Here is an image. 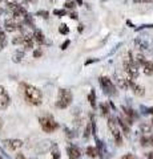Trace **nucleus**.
I'll return each instance as SVG.
<instances>
[{"mask_svg": "<svg viewBox=\"0 0 153 159\" xmlns=\"http://www.w3.org/2000/svg\"><path fill=\"white\" fill-rule=\"evenodd\" d=\"M23 56H24V53H23L22 51L16 52V54L13 56V61H15V62H20V61H22V58H23Z\"/></svg>", "mask_w": 153, "mask_h": 159, "instance_id": "nucleus-18", "label": "nucleus"}, {"mask_svg": "<svg viewBox=\"0 0 153 159\" xmlns=\"http://www.w3.org/2000/svg\"><path fill=\"white\" fill-rule=\"evenodd\" d=\"M37 15H39V16H41V17H48V12L47 11H39L37 12Z\"/></svg>", "mask_w": 153, "mask_h": 159, "instance_id": "nucleus-27", "label": "nucleus"}, {"mask_svg": "<svg viewBox=\"0 0 153 159\" xmlns=\"http://www.w3.org/2000/svg\"><path fill=\"white\" fill-rule=\"evenodd\" d=\"M77 31H79V32H83V31H84V25H83V24H80V25H79Z\"/></svg>", "mask_w": 153, "mask_h": 159, "instance_id": "nucleus-32", "label": "nucleus"}, {"mask_svg": "<svg viewBox=\"0 0 153 159\" xmlns=\"http://www.w3.org/2000/svg\"><path fill=\"white\" fill-rule=\"evenodd\" d=\"M100 109H101V114H103V116H108V113H109V109H108L107 103H101Z\"/></svg>", "mask_w": 153, "mask_h": 159, "instance_id": "nucleus-19", "label": "nucleus"}, {"mask_svg": "<svg viewBox=\"0 0 153 159\" xmlns=\"http://www.w3.org/2000/svg\"><path fill=\"white\" fill-rule=\"evenodd\" d=\"M108 127H109V130H111L112 135H113V139L116 141V143H117V145H121V142H122V134L120 131V129H118V125H117L116 119L113 118V117L108 118Z\"/></svg>", "mask_w": 153, "mask_h": 159, "instance_id": "nucleus-5", "label": "nucleus"}, {"mask_svg": "<svg viewBox=\"0 0 153 159\" xmlns=\"http://www.w3.org/2000/svg\"><path fill=\"white\" fill-rule=\"evenodd\" d=\"M148 159H153V151L148 154Z\"/></svg>", "mask_w": 153, "mask_h": 159, "instance_id": "nucleus-34", "label": "nucleus"}, {"mask_svg": "<svg viewBox=\"0 0 153 159\" xmlns=\"http://www.w3.org/2000/svg\"><path fill=\"white\" fill-rule=\"evenodd\" d=\"M2 126H3V121H2V118H0V129H2Z\"/></svg>", "mask_w": 153, "mask_h": 159, "instance_id": "nucleus-36", "label": "nucleus"}, {"mask_svg": "<svg viewBox=\"0 0 153 159\" xmlns=\"http://www.w3.org/2000/svg\"><path fill=\"white\" fill-rule=\"evenodd\" d=\"M53 13L61 17V16H64V15H65V11H64V9H55V11H53Z\"/></svg>", "mask_w": 153, "mask_h": 159, "instance_id": "nucleus-23", "label": "nucleus"}, {"mask_svg": "<svg viewBox=\"0 0 153 159\" xmlns=\"http://www.w3.org/2000/svg\"><path fill=\"white\" fill-rule=\"evenodd\" d=\"M32 39H33V41H36L37 44H40V45L45 43V37H44V34L40 29H35V32L32 34Z\"/></svg>", "mask_w": 153, "mask_h": 159, "instance_id": "nucleus-12", "label": "nucleus"}, {"mask_svg": "<svg viewBox=\"0 0 153 159\" xmlns=\"http://www.w3.org/2000/svg\"><path fill=\"white\" fill-rule=\"evenodd\" d=\"M3 145L6 146L8 150L16 151V150H19V148L23 147V141H22V139H12V138L11 139H4Z\"/></svg>", "mask_w": 153, "mask_h": 159, "instance_id": "nucleus-7", "label": "nucleus"}, {"mask_svg": "<svg viewBox=\"0 0 153 159\" xmlns=\"http://www.w3.org/2000/svg\"><path fill=\"white\" fill-rule=\"evenodd\" d=\"M142 68H144V73L148 76L153 74V61H145L142 64Z\"/></svg>", "mask_w": 153, "mask_h": 159, "instance_id": "nucleus-13", "label": "nucleus"}, {"mask_svg": "<svg viewBox=\"0 0 153 159\" xmlns=\"http://www.w3.org/2000/svg\"><path fill=\"white\" fill-rule=\"evenodd\" d=\"M59 32L63 33V34H67L68 32H69V28H68V27L65 25V24H61L60 28H59Z\"/></svg>", "mask_w": 153, "mask_h": 159, "instance_id": "nucleus-20", "label": "nucleus"}, {"mask_svg": "<svg viewBox=\"0 0 153 159\" xmlns=\"http://www.w3.org/2000/svg\"><path fill=\"white\" fill-rule=\"evenodd\" d=\"M52 155H51V159H60V151H59V148L56 145L52 146Z\"/></svg>", "mask_w": 153, "mask_h": 159, "instance_id": "nucleus-17", "label": "nucleus"}, {"mask_svg": "<svg viewBox=\"0 0 153 159\" xmlns=\"http://www.w3.org/2000/svg\"><path fill=\"white\" fill-rule=\"evenodd\" d=\"M97 150H96V147H92V146H88L87 147V155L88 157H91V158H96L97 157Z\"/></svg>", "mask_w": 153, "mask_h": 159, "instance_id": "nucleus-15", "label": "nucleus"}, {"mask_svg": "<svg viewBox=\"0 0 153 159\" xmlns=\"http://www.w3.org/2000/svg\"><path fill=\"white\" fill-rule=\"evenodd\" d=\"M0 12H2V9H0Z\"/></svg>", "mask_w": 153, "mask_h": 159, "instance_id": "nucleus-38", "label": "nucleus"}, {"mask_svg": "<svg viewBox=\"0 0 153 159\" xmlns=\"http://www.w3.org/2000/svg\"><path fill=\"white\" fill-rule=\"evenodd\" d=\"M72 93L68 90V89H59L57 93V101H56V106L59 109H67L71 105L72 102Z\"/></svg>", "mask_w": 153, "mask_h": 159, "instance_id": "nucleus-2", "label": "nucleus"}, {"mask_svg": "<svg viewBox=\"0 0 153 159\" xmlns=\"http://www.w3.org/2000/svg\"><path fill=\"white\" fill-rule=\"evenodd\" d=\"M65 8L73 9V8H75V3H73V2H67V3H65Z\"/></svg>", "mask_w": 153, "mask_h": 159, "instance_id": "nucleus-25", "label": "nucleus"}, {"mask_svg": "<svg viewBox=\"0 0 153 159\" xmlns=\"http://www.w3.org/2000/svg\"><path fill=\"white\" fill-rule=\"evenodd\" d=\"M16 159H27L26 157H24V154H22V152H19V154H16Z\"/></svg>", "mask_w": 153, "mask_h": 159, "instance_id": "nucleus-29", "label": "nucleus"}, {"mask_svg": "<svg viewBox=\"0 0 153 159\" xmlns=\"http://www.w3.org/2000/svg\"><path fill=\"white\" fill-rule=\"evenodd\" d=\"M122 159H136V157L132 155V154H127V155L122 157Z\"/></svg>", "mask_w": 153, "mask_h": 159, "instance_id": "nucleus-28", "label": "nucleus"}, {"mask_svg": "<svg viewBox=\"0 0 153 159\" xmlns=\"http://www.w3.org/2000/svg\"><path fill=\"white\" fill-rule=\"evenodd\" d=\"M140 129H141V130L144 131V133H149V131H151V126H149V125H144V123H142V125L140 126Z\"/></svg>", "mask_w": 153, "mask_h": 159, "instance_id": "nucleus-22", "label": "nucleus"}, {"mask_svg": "<svg viewBox=\"0 0 153 159\" xmlns=\"http://www.w3.org/2000/svg\"><path fill=\"white\" fill-rule=\"evenodd\" d=\"M19 25H20V24H17L16 20H15L13 17L7 19L6 21H4V29H6L7 32H15L19 28Z\"/></svg>", "mask_w": 153, "mask_h": 159, "instance_id": "nucleus-10", "label": "nucleus"}, {"mask_svg": "<svg viewBox=\"0 0 153 159\" xmlns=\"http://www.w3.org/2000/svg\"><path fill=\"white\" fill-rule=\"evenodd\" d=\"M22 89H23V94L24 98L28 103H31L33 106H39L43 102V93L39 88L29 85V84H22Z\"/></svg>", "mask_w": 153, "mask_h": 159, "instance_id": "nucleus-1", "label": "nucleus"}, {"mask_svg": "<svg viewBox=\"0 0 153 159\" xmlns=\"http://www.w3.org/2000/svg\"><path fill=\"white\" fill-rule=\"evenodd\" d=\"M128 86L132 88V90H133V93H135L136 96H144L145 94V89L142 88L141 85H139V84H136L133 80L128 78Z\"/></svg>", "mask_w": 153, "mask_h": 159, "instance_id": "nucleus-9", "label": "nucleus"}, {"mask_svg": "<svg viewBox=\"0 0 153 159\" xmlns=\"http://www.w3.org/2000/svg\"><path fill=\"white\" fill-rule=\"evenodd\" d=\"M135 43H136V45H139L140 49H142V51H144V49H148V47H149L148 45V43L145 41V40H142V39H137Z\"/></svg>", "mask_w": 153, "mask_h": 159, "instance_id": "nucleus-16", "label": "nucleus"}, {"mask_svg": "<svg viewBox=\"0 0 153 159\" xmlns=\"http://www.w3.org/2000/svg\"><path fill=\"white\" fill-rule=\"evenodd\" d=\"M39 122H40V126L45 133H53L59 127V123L55 121V118L52 116H49V114L41 116L39 118Z\"/></svg>", "mask_w": 153, "mask_h": 159, "instance_id": "nucleus-3", "label": "nucleus"}, {"mask_svg": "<svg viewBox=\"0 0 153 159\" xmlns=\"http://www.w3.org/2000/svg\"><path fill=\"white\" fill-rule=\"evenodd\" d=\"M97 61V58H92V60H88V61H85V65H89V64L92 62H96Z\"/></svg>", "mask_w": 153, "mask_h": 159, "instance_id": "nucleus-31", "label": "nucleus"}, {"mask_svg": "<svg viewBox=\"0 0 153 159\" xmlns=\"http://www.w3.org/2000/svg\"><path fill=\"white\" fill-rule=\"evenodd\" d=\"M11 103V98L7 92V89L0 85V110H6Z\"/></svg>", "mask_w": 153, "mask_h": 159, "instance_id": "nucleus-6", "label": "nucleus"}, {"mask_svg": "<svg viewBox=\"0 0 153 159\" xmlns=\"http://www.w3.org/2000/svg\"><path fill=\"white\" fill-rule=\"evenodd\" d=\"M149 145H151V146H153V135H151V137H149Z\"/></svg>", "mask_w": 153, "mask_h": 159, "instance_id": "nucleus-33", "label": "nucleus"}, {"mask_svg": "<svg viewBox=\"0 0 153 159\" xmlns=\"http://www.w3.org/2000/svg\"><path fill=\"white\" fill-rule=\"evenodd\" d=\"M113 78H115L116 84L118 85V88L120 89H127L128 88V78L124 76V73H121L120 70L115 72V76H113Z\"/></svg>", "mask_w": 153, "mask_h": 159, "instance_id": "nucleus-8", "label": "nucleus"}, {"mask_svg": "<svg viewBox=\"0 0 153 159\" xmlns=\"http://www.w3.org/2000/svg\"><path fill=\"white\" fill-rule=\"evenodd\" d=\"M98 82H100V86L103 89V92H104L107 96H116V94H117L115 84H113V81L109 77L101 76L100 78H98Z\"/></svg>", "mask_w": 153, "mask_h": 159, "instance_id": "nucleus-4", "label": "nucleus"}, {"mask_svg": "<svg viewBox=\"0 0 153 159\" xmlns=\"http://www.w3.org/2000/svg\"><path fill=\"white\" fill-rule=\"evenodd\" d=\"M0 159H3V158H2V157H0Z\"/></svg>", "mask_w": 153, "mask_h": 159, "instance_id": "nucleus-37", "label": "nucleus"}, {"mask_svg": "<svg viewBox=\"0 0 153 159\" xmlns=\"http://www.w3.org/2000/svg\"><path fill=\"white\" fill-rule=\"evenodd\" d=\"M41 54H43V51H41V49H36V51L33 52V57L37 58V57H40Z\"/></svg>", "mask_w": 153, "mask_h": 159, "instance_id": "nucleus-24", "label": "nucleus"}, {"mask_svg": "<svg viewBox=\"0 0 153 159\" xmlns=\"http://www.w3.org/2000/svg\"><path fill=\"white\" fill-rule=\"evenodd\" d=\"M141 145L144 147L149 146V138H148V137H141Z\"/></svg>", "mask_w": 153, "mask_h": 159, "instance_id": "nucleus-21", "label": "nucleus"}, {"mask_svg": "<svg viewBox=\"0 0 153 159\" xmlns=\"http://www.w3.org/2000/svg\"><path fill=\"white\" fill-rule=\"evenodd\" d=\"M69 17H72L73 20H76L77 19V13L76 12H69Z\"/></svg>", "mask_w": 153, "mask_h": 159, "instance_id": "nucleus-30", "label": "nucleus"}, {"mask_svg": "<svg viewBox=\"0 0 153 159\" xmlns=\"http://www.w3.org/2000/svg\"><path fill=\"white\" fill-rule=\"evenodd\" d=\"M67 152H68V157H69V159H79L81 155V151H80V148L76 147V146H68L67 147Z\"/></svg>", "mask_w": 153, "mask_h": 159, "instance_id": "nucleus-11", "label": "nucleus"}, {"mask_svg": "<svg viewBox=\"0 0 153 159\" xmlns=\"http://www.w3.org/2000/svg\"><path fill=\"white\" fill-rule=\"evenodd\" d=\"M76 2H77L79 4H80V6H81V4H83V0H76Z\"/></svg>", "mask_w": 153, "mask_h": 159, "instance_id": "nucleus-35", "label": "nucleus"}, {"mask_svg": "<svg viewBox=\"0 0 153 159\" xmlns=\"http://www.w3.org/2000/svg\"><path fill=\"white\" fill-rule=\"evenodd\" d=\"M88 101H89V103H91V106L92 107H96V93H95V90H91V93H89V96H88Z\"/></svg>", "mask_w": 153, "mask_h": 159, "instance_id": "nucleus-14", "label": "nucleus"}, {"mask_svg": "<svg viewBox=\"0 0 153 159\" xmlns=\"http://www.w3.org/2000/svg\"><path fill=\"white\" fill-rule=\"evenodd\" d=\"M69 44H71L69 40H65V41L63 43V45H61V49H63V51H65V49L68 48V45H69Z\"/></svg>", "mask_w": 153, "mask_h": 159, "instance_id": "nucleus-26", "label": "nucleus"}, {"mask_svg": "<svg viewBox=\"0 0 153 159\" xmlns=\"http://www.w3.org/2000/svg\"><path fill=\"white\" fill-rule=\"evenodd\" d=\"M152 122H153V121H152Z\"/></svg>", "mask_w": 153, "mask_h": 159, "instance_id": "nucleus-39", "label": "nucleus"}]
</instances>
